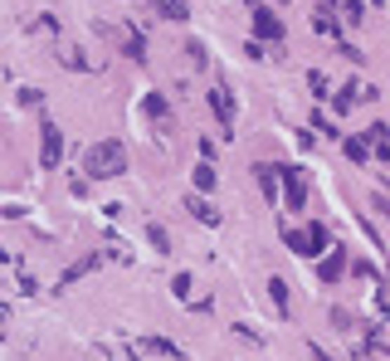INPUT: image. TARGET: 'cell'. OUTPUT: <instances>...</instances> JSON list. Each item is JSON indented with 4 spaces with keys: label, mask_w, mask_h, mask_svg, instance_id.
Wrapping results in <instances>:
<instances>
[{
    "label": "cell",
    "mask_w": 390,
    "mask_h": 361,
    "mask_svg": "<svg viewBox=\"0 0 390 361\" xmlns=\"http://www.w3.org/2000/svg\"><path fill=\"white\" fill-rule=\"evenodd\" d=\"M142 103H147V117H156L161 127H171V107H166V98H161V93H147Z\"/></svg>",
    "instance_id": "cell-13"
},
{
    "label": "cell",
    "mask_w": 390,
    "mask_h": 361,
    "mask_svg": "<svg viewBox=\"0 0 390 361\" xmlns=\"http://www.w3.org/2000/svg\"><path fill=\"white\" fill-rule=\"evenodd\" d=\"M254 176H259V190H264V200H278V166H264V162H259V166H254Z\"/></svg>",
    "instance_id": "cell-11"
},
{
    "label": "cell",
    "mask_w": 390,
    "mask_h": 361,
    "mask_svg": "<svg viewBox=\"0 0 390 361\" xmlns=\"http://www.w3.org/2000/svg\"><path fill=\"white\" fill-rule=\"evenodd\" d=\"M342 15H347V25H356V20H361V0H347Z\"/></svg>",
    "instance_id": "cell-23"
},
{
    "label": "cell",
    "mask_w": 390,
    "mask_h": 361,
    "mask_svg": "<svg viewBox=\"0 0 390 361\" xmlns=\"http://www.w3.org/2000/svg\"><path fill=\"white\" fill-rule=\"evenodd\" d=\"M64 69H93V64H88L79 49H64Z\"/></svg>",
    "instance_id": "cell-19"
},
{
    "label": "cell",
    "mask_w": 390,
    "mask_h": 361,
    "mask_svg": "<svg viewBox=\"0 0 390 361\" xmlns=\"http://www.w3.org/2000/svg\"><path fill=\"white\" fill-rule=\"evenodd\" d=\"M342 147H347V157H351V162H371V147H366V137H347Z\"/></svg>",
    "instance_id": "cell-16"
},
{
    "label": "cell",
    "mask_w": 390,
    "mask_h": 361,
    "mask_svg": "<svg viewBox=\"0 0 390 361\" xmlns=\"http://www.w3.org/2000/svg\"><path fill=\"white\" fill-rule=\"evenodd\" d=\"M44 103V93H34V88H20V107H39Z\"/></svg>",
    "instance_id": "cell-22"
},
{
    "label": "cell",
    "mask_w": 390,
    "mask_h": 361,
    "mask_svg": "<svg viewBox=\"0 0 390 361\" xmlns=\"http://www.w3.org/2000/svg\"><path fill=\"white\" fill-rule=\"evenodd\" d=\"M186 205H191V215L200 220V225H210V230L220 225V210H215V205H210V200H205L200 190H191V200H186Z\"/></svg>",
    "instance_id": "cell-8"
},
{
    "label": "cell",
    "mask_w": 390,
    "mask_h": 361,
    "mask_svg": "<svg viewBox=\"0 0 390 361\" xmlns=\"http://www.w3.org/2000/svg\"><path fill=\"white\" fill-rule=\"evenodd\" d=\"M152 10L161 20H171V25H186L191 20V0H152Z\"/></svg>",
    "instance_id": "cell-7"
},
{
    "label": "cell",
    "mask_w": 390,
    "mask_h": 361,
    "mask_svg": "<svg viewBox=\"0 0 390 361\" xmlns=\"http://www.w3.org/2000/svg\"><path fill=\"white\" fill-rule=\"evenodd\" d=\"M386 317H390V298H386Z\"/></svg>",
    "instance_id": "cell-24"
},
{
    "label": "cell",
    "mask_w": 390,
    "mask_h": 361,
    "mask_svg": "<svg viewBox=\"0 0 390 361\" xmlns=\"http://www.w3.org/2000/svg\"><path fill=\"white\" fill-rule=\"evenodd\" d=\"M249 20H254V34H259V39H274V44L283 39V20H278L269 5H254V10H249Z\"/></svg>",
    "instance_id": "cell-4"
},
{
    "label": "cell",
    "mask_w": 390,
    "mask_h": 361,
    "mask_svg": "<svg viewBox=\"0 0 390 361\" xmlns=\"http://www.w3.org/2000/svg\"><path fill=\"white\" fill-rule=\"evenodd\" d=\"M307 88H312V98H327L332 84H327V74H317V69H312V74H307Z\"/></svg>",
    "instance_id": "cell-18"
},
{
    "label": "cell",
    "mask_w": 390,
    "mask_h": 361,
    "mask_svg": "<svg viewBox=\"0 0 390 361\" xmlns=\"http://www.w3.org/2000/svg\"><path fill=\"white\" fill-rule=\"evenodd\" d=\"M312 25H317V34H337V20H332V10H327V5L312 15Z\"/></svg>",
    "instance_id": "cell-17"
},
{
    "label": "cell",
    "mask_w": 390,
    "mask_h": 361,
    "mask_svg": "<svg viewBox=\"0 0 390 361\" xmlns=\"http://www.w3.org/2000/svg\"><path fill=\"white\" fill-rule=\"evenodd\" d=\"M283 244L292 254H302V259H317V244L307 239V230H283Z\"/></svg>",
    "instance_id": "cell-10"
},
{
    "label": "cell",
    "mask_w": 390,
    "mask_h": 361,
    "mask_svg": "<svg viewBox=\"0 0 390 361\" xmlns=\"http://www.w3.org/2000/svg\"><path fill=\"white\" fill-rule=\"evenodd\" d=\"M39 142H44V147H39V166L54 171V166L64 162V132H59L54 122H44V127H39Z\"/></svg>",
    "instance_id": "cell-2"
},
{
    "label": "cell",
    "mask_w": 390,
    "mask_h": 361,
    "mask_svg": "<svg viewBox=\"0 0 390 361\" xmlns=\"http://www.w3.org/2000/svg\"><path fill=\"white\" fill-rule=\"evenodd\" d=\"M356 98H371V88H361V84H347V88L332 98V112H351V107H356Z\"/></svg>",
    "instance_id": "cell-12"
},
{
    "label": "cell",
    "mask_w": 390,
    "mask_h": 361,
    "mask_svg": "<svg viewBox=\"0 0 390 361\" xmlns=\"http://www.w3.org/2000/svg\"><path fill=\"white\" fill-rule=\"evenodd\" d=\"M371 5H386V0H371Z\"/></svg>",
    "instance_id": "cell-25"
},
{
    "label": "cell",
    "mask_w": 390,
    "mask_h": 361,
    "mask_svg": "<svg viewBox=\"0 0 390 361\" xmlns=\"http://www.w3.org/2000/svg\"><path fill=\"white\" fill-rule=\"evenodd\" d=\"M342 273H347V249H327V259L317 264V278L322 283H337Z\"/></svg>",
    "instance_id": "cell-6"
},
{
    "label": "cell",
    "mask_w": 390,
    "mask_h": 361,
    "mask_svg": "<svg viewBox=\"0 0 390 361\" xmlns=\"http://www.w3.org/2000/svg\"><path fill=\"white\" fill-rule=\"evenodd\" d=\"M195 190H200V195H210V190H215V185H220V176H215V166H210V162H200V166H195Z\"/></svg>",
    "instance_id": "cell-14"
},
{
    "label": "cell",
    "mask_w": 390,
    "mask_h": 361,
    "mask_svg": "<svg viewBox=\"0 0 390 361\" xmlns=\"http://www.w3.org/2000/svg\"><path fill=\"white\" fill-rule=\"evenodd\" d=\"M210 112L220 117V127H234V103H229V93H224V88L210 93Z\"/></svg>",
    "instance_id": "cell-9"
},
{
    "label": "cell",
    "mask_w": 390,
    "mask_h": 361,
    "mask_svg": "<svg viewBox=\"0 0 390 361\" xmlns=\"http://www.w3.org/2000/svg\"><path fill=\"white\" fill-rule=\"evenodd\" d=\"M83 171H88V180L122 176V171H127V147H122L117 137H107V142H93V147H88V157H83Z\"/></svg>",
    "instance_id": "cell-1"
},
{
    "label": "cell",
    "mask_w": 390,
    "mask_h": 361,
    "mask_svg": "<svg viewBox=\"0 0 390 361\" xmlns=\"http://www.w3.org/2000/svg\"><path fill=\"white\" fill-rule=\"evenodd\" d=\"M147 235H152V244H156V249H161V254H166V249H171V239H166V230H161V225H152V230H147Z\"/></svg>",
    "instance_id": "cell-21"
},
{
    "label": "cell",
    "mask_w": 390,
    "mask_h": 361,
    "mask_svg": "<svg viewBox=\"0 0 390 361\" xmlns=\"http://www.w3.org/2000/svg\"><path fill=\"white\" fill-rule=\"evenodd\" d=\"M269 298H274V308H278L283 317L292 313V303H288V283H283V278H269Z\"/></svg>",
    "instance_id": "cell-15"
},
{
    "label": "cell",
    "mask_w": 390,
    "mask_h": 361,
    "mask_svg": "<svg viewBox=\"0 0 390 361\" xmlns=\"http://www.w3.org/2000/svg\"><path fill=\"white\" fill-rule=\"evenodd\" d=\"M112 39L122 44V54H127L132 64H142V59H147V44H142V29H137V25H122V29H112Z\"/></svg>",
    "instance_id": "cell-5"
},
{
    "label": "cell",
    "mask_w": 390,
    "mask_h": 361,
    "mask_svg": "<svg viewBox=\"0 0 390 361\" xmlns=\"http://www.w3.org/2000/svg\"><path fill=\"white\" fill-rule=\"evenodd\" d=\"M171 293H176V298H191V273H176V278H171Z\"/></svg>",
    "instance_id": "cell-20"
},
{
    "label": "cell",
    "mask_w": 390,
    "mask_h": 361,
    "mask_svg": "<svg viewBox=\"0 0 390 361\" xmlns=\"http://www.w3.org/2000/svg\"><path fill=\"white\" fill-rule=\"evenodd\" d=\"M278 176H283V200H288V210H302V205H307V176H302L297 166H278Z\"/></svg>",
    "instance_id": "cell-3"
}]
</instances>
